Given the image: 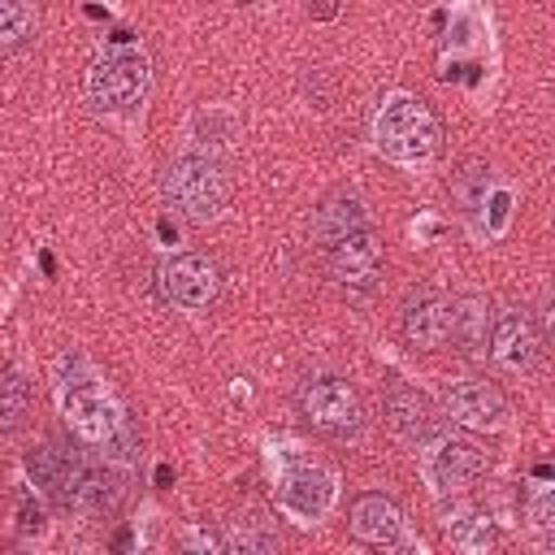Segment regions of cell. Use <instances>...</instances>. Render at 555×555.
Segmentation results:
<instances>
[{"label":"cell","instance_id":"5b68a950","mask_svg":"<svg viewBox=\"0 0 555 555\" xmlns=\"http://www.w3.org/2000/svg\"><path fill=\"white\" fill-rule=\"evenodd\" d=\"M486 356L507 373H533L546 351V334L529 308H503L486 325Z\"/></svg>","mask_w":555,"mask_h":555},{"label":"cell","instance_id":"7a4b0ae2","mask_svg":"<svg viewBox=\"0 0 555 555\" xmlns=\"http://www.w3.org/2000/svg\"><path fill=\"white\" fill-rule=\"evenodd\" d=\"M160 195L173 212H182L191 221H212L230 204L234 178L212 156H178L160 173Z\"/></svg>","mask_w":555,"mask_h":555},{"label":"cell","instance_id":"ba28073f","mask_svg":"<svg viewBox=\"0 0 555 555\" xmlns=\"http://www.w3.org/2000/svg\"><path fill=\"white\" fill-rule=\"evenodd\" d=\"M160 291L173 308L204 312V308H212V299L221 291V269L204 251H173L160 264Z\"/></svg>","mask_w":555,"mask_h":555},{"label":"cell","instance_id":"d6986e66","mask_svg":"<svg viewBox=\"0 0 555 555\" xmlns=\"http://www.w3.org/2000/svg\"><path fill=\"white\" fill-rule=\"evenodd\" d=\"M486 186H490V165L486 160H464L460 173L451 178V195L460 199L464 212H477V204L486 199Z\"/></svg>","mask_w":555,"mask_h":555},{"label":"cell","instance_id":"9c48e42d","mask_svg":"<svg viewBox=\"0 0 555 555\" xmlns=\"http://www.w3.org/2000/svg\"><path fill=\"white\" fill-rule=\"evenodd\" d=\"M61 412L82 447H104L117 438V408L100 395L91 373H82L78 382H61Z\"/></svg>","mask_w":555,"mask_h":555},{"label":"cell","instance_id":"52a82bcc","mask_svg":"<svg viewBox=\"0 0 555 555\" xmlns=\"http://www.w3.org/2000/svg\"><path fill=\"white\" fill-rule=\"evenodd\" d=\"M143 91H147V61L139 52H113V56L95 61L91 74H87V95L104 113L139 108Z\"/></svg>","mask_w":555,"mask_h":555},{"label":"cell","instance_id":"ffe728a7","mask_svg":"<svg viewBox=\"0 0 555 555\" xmlns=\"http://www.w3.org/2000/svg\"><path fill=\"white\" fill-rule=\"evenodd\" d=\"M451 542H455L460 551H486V546H494V525H490V516H486V512L460 516V520L451 525Z\"/></svg>","mask_w":555,"mask_h":555},{"label":"cell","instance_id":"e0dca14e","mask_svg":"<svg viewBox=\"0 0 555 555\" xmlns=\"http://www.w3.org/2000/svg\"><path fill=\"white\" fill-rule=\"evenodd\" d=\"M30 408H35L30 382L17 369H0V434L26 429L30 425Z\"/></svg>","mask_w":555,"mask_h":555},{"label":"cell","instance_id":"9a60e30c","mask_svg":"<svg viewBox=\"0 0 555 555\" xmlns=\"http://www.w3.org/2000/svg\"><path fill=\"white\" fill-rule=\"evenodd\" d=\"M364 225V204L351 195V191H330L325 199H317L312 204V212H308V221H304V234H308V243L312 247H334L343 234H351V230H360Z\"/></svg>","mask_w":555,"mask_h":555},{"label":"cell","instance_id":"2e32d148","mask_svg":"<svg viewBox=\"0 0 555 555\" xmlns=\"http://www.w3.org/2000/svg\"><path fill=\"white\" fill-rule=\"evenodd\" d=\"M278 486H282V503L299 520H317L325 512V503H330V477L317 464H308V460H291L282 468V481Z\"/></svg>","mask_w":555,"mask_h":555},{"label":"cell","instance_id":"6da1fadb","mask_svg":"<svg viewBox=\"0 0 555 555\" xmlns=\"http://www.w3.org/2000/svg\"><path fill=\"white\" fill-rule=\"evenodd\" d=\"M299 421L325 442H351L364 429V399L338 373H312L295 390Z\"/></svg>","mask_w":555,"mask_h":555},{"label":"cell","instance_id":"8992f818","mask_svg":"<svg viewBox=\"0 0 555 555\" xmlns=\"http://www.w3.org/2000/svg\"><path fill=\"white\" fill-rule=\"evenodd\" d=\"M399 334L416 351H442L455 343V299L438 286H416L399 304Z\"/></svg>","mask_w":555,"mask_h":555},{"label":"cell","instance_id":"3957f363","mask_svg":"<svg viewBox=\"0 0 555 555\" xmlns=\"http://www.w3.org/2000/svg\"><path fill=\"white\" fill-rule=\"evenodd\" d=\"M438 121L429 113V104L421 95H395L382 104L377 113V147L390 156V160H403V165H421L438 152Z\"/></svg>","mask_w":555,"mask_h":555},{"label":"cell","instance_id":"7c38bea8","mask_svg":"<svg viewBox=\"0 0 555 555\" xmlns=\"http://www.w3.org/2000/svg\"><path fill=\"white\" fill-rule=\"evenodd\" d=\"M442 408L451 421L468 425V429H499L507 421V399L494 382H477V377H460L442 390Z\"/></svg>","mask_w":555,"mask_h":555},{"label":"cell","instance_id":"44dd1931","mask_svg":"<svg viewBox=\"0 0 555 555\" xmlns=\"http://www.w3.org/2000/svg\"><path fill=\"white\" fill-rule=\"evenodd\" d=\"M17 529H22V533H39V529H43V512H39L30 499L17 507Z\"/></svg>","mask_w":555,"mask_h":555},{"label":"cell","instance_id":"8fae6325","mask_svg":"<svg viewBox=\"0 0 555 555\" xmlns=\"http://www.w3.org/2000/svg\"><path fill=\"white\" fill-rule=\"evenodd\" d=\"M382 421L395 438L403 442H429L438 434V408L429 403V395H421L416 386L408 382H386V395H382Z\"/></svg>","mask_w":555,"mask_h":555},{"label":"cell","instance_id":"277c9868","mask_svg":"<svg viewBox=\"0 0 555 555\" xmlns=\"http://www.w3.org/2000/svg\"><path fill=\"white\" fill-rule=\"evenodd\" d=\"M382 273H386V247L382 238L360 225L351 234H343L334 247H325V282L334 286L338 299H369L377 286H382Z\"/></svg>","mask_w":555,"mask_h":555},{"label":"cell","instance_id":"4fadbf2b","mask_svg":"<svg viewBox=\"0 0 555 555\" xmlns=\"http://www.w3.org/2000/svg\"><path fill=\"white\" fill-rule=\"evenodd\" d=\"M486 451L473 442V438H442L429 455H425V477L442 490V494H455V490H468L481 473H486Z\"/></svg>","mask_w":555,"mask_h":555},{"label":"cell","instance_id":"cb8c5ba5","mask_svg":"<svg viewBox=\"0 0 555 555\" xmlns=\"http://www.w3.org/2000/svg\"><path fill=\"white\" fill-rule=\"evenodd\" d=\"M243 4H256V0H243Z\"/></svg>","mask_w":555,"mask_h":555},{"label":"cell","instance_id":"5bb4252c","mask_svg":"<svg viewBox=\"0 0 555 555\" xmlns=\"http://www.w3.org/2000/svg\"><path fill=\"white\" fill-rule=\"evenodd\" d=\"M347 529L351 538L360 542H373V546H395L403 538V507L382 494V490H364L351 499V512H347Z\"/></svg>","mask_w":555,"mask_h":555},{"label":"cell","instance_id":"ac0fdd59","mask_svg":"<svg viewBox=\"0 0 555 555\" xmlns=\"http://www.w3.org/2000/svg\"><path fill=\"white\" fill-rule=\"evenodd\" d=\"M35 39V0H0V52H22Z\"/></svg>","mask_w":555,"mask_h":555},{"label":"cell","instance_id":"603a6c76","mask_svg":"<svg viewBox=\"0 0 555 555\" xmlns=\"http://www.w3.org/2000/svg\"><path fill=\"white\" fill-rule=\"evenodd\" d=\"M169 481H173V473H169V464H160L156 468V486H169Z\"/></svg>","mask_w":555,"mask_h":555},{"label":"cell","instance_id":"7402d4cb","mask_svg":"<svg viewBox=\"0 0 555 555\" xmlns=\"http://www.w3.org/2000/svg\"><path fill=\"white\" fill-rule=\"evenodd\" d=\"M334 9H338L334 0H317V9H312V13H317V17H334Z\"/></svg>","mask_w":555,"mask_h":555},{"label":"cell","instance_id":"30bf717a","mask_svg":"<svg viewBox=\"0 0 555 555\" xmlns=\"http://www.w3.org/2000/svg\"><path fill=\"white\" fill-rule=\"evenodd\" d=\"M126 499V481L104 468L100 460L87 455H69V477H65V512H82V516H113Z\"/></svg>","mask_w":555,"mask_h":555}]
</instances>
